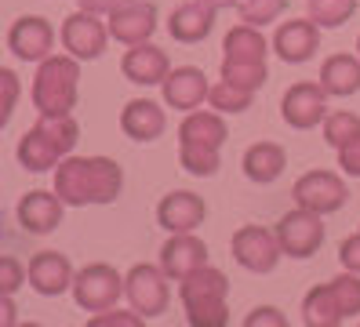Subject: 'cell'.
I'll use <instances>...</instances> for the list:
<instances>
[{
	"instance_id": "obj_1",
	"label": "cell",
	"mask_w": 360,
	"mask_h": 327,
	"mask_svg": "<svg viewBox=\"0 0 360 327\" xmlns=\"http://www.w3.org/2000/svg\"><path fill=\"white\" fill-rule=\"evenodd\" d=\"M124 189V167L113 157H70L55 167V193L66 207L113 204Z\"/></svg>"
},
{
	"instance_id": "obj_2",
	"label": "cell",
	"mask_w": 360,
	"mask_h": 327,
	"mask_svg": "<svg viewBox=\"0 0 360 327\" xmlns=\"http://www.w3.org/2000/svg\"><path fill=\"white\" fill-rule=\"evenodd\" d=\"M77 139H80V124L73 120V113L70 117H40L22 135L15 157L26 171L44 174V171H55L77 149Z\"/></svg>"
},
{
	"instance_id": "obj_3",
	"label": "cell",
	"mask_w": 360,
	"mask_h": 327,
	"mask_svg": "<svg viewBox=\"0 0 360 327\" xmlns=\"http://www.w3.org/2000/svg\"><path fill=\"white\" fill-rule=\"evenodd\" d=\"M30 98L40 117H70L80 98V58L51 55L44 62H37Z\"/></svg>"
},
{
	"instance_id": "obj_4",
	"label": "cell",
	"mask_w": 360,
	"mask_h": 327,
	"mask_svg": "<svg viewBox=\"0 0 360 327\" xmlns=\"http://www.w3.org/2000/svg\"><path fill=\"white\" fill-rule=\"evenodd\" d=\"M179 298L189 327H226L229 323V280L222 269L204 266L179 283Z\"/></svg>"
},
{
	"instance_id": "obj_5",
	"label": "cell",
	"mask_w": 360,
	"mask_h": 327,
	"mask_svg": "<svg viewBox=\"0 0 360 327\" xmlns=\"http://www.w3.org/2000/svg\"><path fill=\"white\" fill-rule=\"evenodd\" d=\"M124 295V276L110 266V262H88L73 276V302L84 313H102L113 309Z\"/></svg>"
},
{
	"instance_id": "obj_6",
	"label": "cell",
	"mask_w": 360,
	"mask_h": 327,
	"mask_svg": "<svg viewBox=\"0 0 360 327\" xmlns=\"http://www.w3.org/2000/svg\"><path fill=\"white\" fill-rule=\"evenodd\" d=\"M229 251H233V262L248 273H273L284 258V248L277 240V229H266V226H240L229 240Z\"/></svg>"
},
{
	"instance_id": "obj_7",
	"label": "cell",
	"mask_w": 360,
	"mask_h": 327,
	"mask_svg": "<svg viewBox=\"0 0 360 327\" xmlns=\"http://www.w3.org/2000/svg\"><path fill=\"white\" fill-rule=\"evenodd\" d=\"M58 40H62V51L66 55H73L80 62H95V58H102L105 44H110V22H102V15H95V11L77 8L70 18H62Z\"/></svg>"
},
{
	"instance_id": "obj_8",
	"label": "cell",
	"mask_w": 360,
	"mask_h": 327,
	"mask_svg": "<svg viewBox=\"0 0 360 327\" xmlns=\"http://www.w3.org/2000/svg\"><path fill=\"white\" fill-rule=\"evenodd\" d=\"M167 280L172 276L164 273V266H153V262H139V266H131L128 273H124V295H128L131 309H139L146 320L167 313V298H172Z\"/></svg>"
},
{
	"instance_id": "obj_9",
	"label": "cell",
	"mask_w": 360,
	"mask_h": 327,
	"mask_svg": "<svg viewBox=\"0 0 360 327\" xmlns=\"http://www.w3.org/2000/svg\"><path fill=\"white\" fill-rule=\"evenodd\" d=\"M291 200L306 211H316V214H335L346 207L349 189H346V179L338 171H306L302 179H295Z\"/></svg>"
},
{
	"instance_id": "obj_10",
	"label": "cell",
	"mask_w": 360,
	"mask_h": 327,
	"mask_svg": "<svg viewBox=\"0 0 360 327\" xmlns=\"http://www.w3.org/2000/svg\"><path fill=\"white\" fill-rule=\"evenodd\" d=\"M328 98L331 95L321 87V80H295L281 98V120L295 131H309L316 124H324Z\"/></svg>"
},
{
	"instance_id": "obj_11",
	"label": "cell",
	"mask_w": 360,
	"mask_h": 327,
	"mask_svg": "<svg viewBox=\"0 0 360 327\" xmlns=\"http://www.w3.org/2000/svg\"><path fill=\"white\" fill-rule=\"evenodd\" d=\"M277 240L288 258H313L324 244V214L306 211L295 204V211L281 214L277 222Z\"/></svg>"
},
{
	"instance_id": "obj_12",
	"label": "cell",
	"mask_w": 360,
	"mask_h": 327,
	"mask_svg": "<svg viewBox=\"0 0 360 327\" xmlns=\"http://www.w3.org/2000/svg\"><path fill=\"white\" fill-rule=\"evenodd\" d=\"M8 51L22 62H44L55 55V26L44 15H22L8 30Z\"/></svg>"
},
{
	"instance_id": "obj_13",
	"label": "cell",
	"mask_w": 360,
	"mask_h": 327,
	"mask_svg": "<svg viewBox=\"0 0 360 327\" xmlns=\"http://www.w3.org/2000/svg\"><path fill=\"white\" fill-rule=\"evenodd\" d=\"M160 266L175 283H182L189 273H197L207 266V244L193 233H167L164 248H160Z\"/></svg>"
},
{
	"instance_id": "obj_14",
	"label": "cell",
	"mask_w": 360,
	"mask_h": 327,
	"mask_svg": "<svg viewBox=\"0 0 360 327\" xmlns=\"http://www.w3.org/2000/svg\"><path fill=\"white\" fill-rule=\"evenodd\" d=\"M110 22V37L124 48H131V44H146L153 40L157 33V8L150 0H128V4H120L113 15H105Z\"/></svg>"
},
{
	"instance_id": "obj_15",
	"label": "cell",
	"mask_w": 360,
	"mask_h": 327,
	"mask_svg": "<svg viewBox=\"0 0 360 327\" xmlns=\"http://www.w3.org/2000/svg\"><path fill=\"white\" fill-rule=\"evenodd\" d=\"M62 211H66V200L55 193V189H30L22 200H18L15 214H18V226L33 236H48L62 226Z\"/></svg>"
},
{
	"instance_id": "obj_16",
	"label": "cell",
	"mask_w": 360,
	"mask_h": 327,
	"mask_svg": "<svg viewBox=\"0 0 360 327\" xmlns=\"http://www.w3.org/2000/svg\"><path fill=\"white\" fill-rule=\"evenodd\" d=\"M273 51L288 65H302L321 51V26L313 18H288L273 33Z\"/></svg>"
},
{
	"instance_id": "obj_17",
	"label": "cell",
	"mask_w": 360,
	"mask_h": 327,
	"mask_svg": "<svg viewBox=\"0 0 360 327\" xmlns=\"http://www.w3.org/2000/svg\"><path fill=\"white\" fill-rule=\"evenodd\" d=\"M30 288L37 295H44V298H58V295H66L73 291V262L62 255V251H37L30 262Z\"/></svg>"
},
{
	"instance_id": "obj_18",
	"label": "cell",
	"mask_w": 360,
	"mask_h": 327,
	"mask_svg": "<svg viewBox=\"0 0 360 327\" xmlns=\"http://www.w3.org/2000/svg\"><path fill=\"white\" fill-rule=\"evenodd\" d=\"M204 218H207L204 196L189 189H172L157 204V226L164 233H193L197 226H204Z\"/></svg>"
},
{
	"instance_id": "obj_19",
	"label": "cell",
	"mask_w": 360,
	"mask_h": 327,
	"mask_svg": "<svg viewBox=\"0 0 360 327\" xmlns=\"http://www.w3.org/2000/svg\"><path fill=\"white\" fill-rule=\"evenodd\" d=\"M160 95H164V105L179 109V113H193V109H200V102H207L211 84H207L204 70H197V65H179V70H172L164 77Z\"/></svg>"
},
{
	"instance_id": "obj_20",
	"label": "cell",
	"mask_w": 360,
	"mask_h": 327,
	"mask_svg": "<svg viewBox=\"0 0 360 327\" xmlns=\"http://www.w3.org/2000/svg\"><path fill=\"white\" fill-rule=\"evenodd\" d=\"M120 73H124V80H131L139 87H157V84H164L167 73H172V62H167V55L157 44L146 40V44H131V48L124 51Z\"/></svg>"
},
{
	"instance_id": "obj_21",
	"label": "cell",
	"mask_w": 360,
	"mask_h": 327,
	"mask_svg": "<svg viewBox=\"0 0 360 327\" xmlns=\"http://www.w3.org/2000/svg\"><path fill=\"white\" fill-rule=\"evenodd\" d=\"M167 127V113L153 98H131L120 109V131L131 142H157Z\"/></svg>"
},
{
	"instance_id": "obj_22",
	"label": "cell",
	"mask_w": 360,
	"mask_h": 327,
	"mask_svg": "<svg viewBox=\"0 0 360 327\" xmlns=\"http://www.w3.org/2000/svg\"><path fill=\"white\" fill-rule=\"evenodd\" d=\"M211 30H215V8L204 0H186L167 18V33L179 44H200L211 37Z\"/></svg>"
},
{
	"instance_id": "obj_23",
	"label": "cell",
	"mask_w": 360,
	"mask_h": 327,
	"mask_svg": "<svg viewBox=\"0 0 360 327\" xmlns=\"http://www.w3.org/2000/svg\"><path fill=\"white\" fill-rule=\"evenodd\" d=\"M240 167H244V179L255 182V186H269L277 182L284 167H288V153L281 142H251L240 157Z\"/></svg>"
},
{
	"instance_id": "obj_24",
	"label": "cell",
	"mask_w": 360,
	"mask_h": 327,
	"mask_svg": "<svg viewBox=\"0 0 360 327\" xmlns=\"http://www.w3.org/2000/svg\"><path fill=\"white\" fill-rule=\"evenodd\" d=\"M302 323L306 327H338V323H346L342 298H338L331 280L316 283V288L306 291V298H302Z\"/></svg>"
},
{
	"instance_id": "obj_25",
	"label": "cell",
	"mask_w": 360,
	"mask_h": 327,
	"mask_svg": "<svg viewBox=\"0 0 360 327\" xmlns=\"http://www.w3.org/2000/svg\"><path fill=\"white\" fill-rule=\"evenodd\" d=\"M321 87L331 98H349L360 91V55H328L316 73Z\"/></svg>"
},
{
	"instance_id": "obj_26",
	"label": "cell",
	"mask_w": 360,
	"mask_h": 327,
	"mask_svg": "<svg viewBox=\"0 0 360 327\" xmlns=\"http://www.w3.org/2000/svg\"><path fill=\"white\" fill-rule=\"evenodd\" d=\"M226 139H229V127H226V113H219V109H193L179 124V142H200V146L222 149Z\"/></svg>"
},
{
	"instance_id": "obj_27",
	"label": "cell",
	"mask_w": 360,
	"mask_h": 327,
	"mask_svg": "<svg viewBox=\"0 0 360 327\" xmlns=\"http://www.w3.org/2000/svg\"><path fill=\"white\" fill-rule=\"evenodd\" d=\"M222 58L229 62H266V51H269V44L262 37L259 26H248V22H240V26H233L222 40Z\"/></svg>"
},
{
	"instance_id": "obj_28",
	"label": "cell",
	"mask_w": 360,
	"mask_h": 327,
	"mask_svg": "<svg viewBox=\"0 0 360 327\" xmlns=\"http://www.w3.org/2000/svg\"><path fill=\"white\" fill-rule=\"evenodd\" d=\"M179 164L182 171L197 174V179H211L222 167V149L200 146V142H179Z\"/></svg>"
},
{
	"instance_id": "obj_29",
	"label": "cell",
	"mask_w": 360,
	"mask_h": 327,
	"mask_svg": "<svg viewBox=\"0 0 360 327\" xmlns=\"http://www.w3.org/2000/svg\"><path fill=\"white\" fill-rule=\"evenodd\" d=\"M255 102V91L251 87H240V84H229L219 77V84H211V95H207V105L219 109V113H244Z\"/></svg>"
},
{
	"instance_id": "obj_30",
	"label": "cell",
	"mask_w": 360,
	"mask_h": 327,
	"mask_svg": "<svg viewBox=\"0 0 360 327\" xmlns=\"http://www.w3.org/2000/svg\"><path fill=\"white\" fill-rule=\"evenodd\" d=\"M306 11L321 30H338L356 15V0H306Z\"/></svg>"
},
{
	"instance_id": "obj_31",
	"label": "cell",
	"mask_w": 360,
	"mask_h": 327,
	"mask_svg": "<svg viewBox=\"0 0 360 327\" xmlns=\"http://www.w3.org/2000/svg\"><path fill=\"white\" fill-rule=\"evenodd\" d=\"M321 131H324V142H328L331 149H342V146H349L353 139H360V117L349 113V109H338V113H328V117H324Z\"/></svg>"
},
{
	"instance_id": "obj_32",
	"label": "cell",
	"mask_w": 360,
	"mask_h": 327,
	"mask_svg": "<svg viewBox=\"0 0 360 327\" xmlns=\"http://www.w3.org/2000/svg\"><path fill=\"white\" fill-rule=\"evenodd\" d=\"M219 77L229 80V84H240V87L259 91V87L269 80V70H266V62H229V58H222Z\"/></svg>"
},
{
	"instance_id": "obj_33",
	"label": "cell",
	"mask_w": 360,
	"mask_h": 327,
	"mask_svg": "<svg viewBox=\"0 0 360 327\" xmlns=\"http://www.w3.org/2000/svg\"><path fill=\"white\" fill-rule=\"evenodd\" d=\"M288 8V0H237V15L240 22H248V26H269V22H277Z\"/></svg>"
},
{
	"instance_id": "obj_34",
	"label": "cell",
	"mask_w": 360,
	"mask_h": 327,
	"mask_svg": "<svg viewBox=\"0 0 360 327\" xmlns=\"http://www.w3.org/2000/svg\"><path fill=\"white\" fill-rule=\"evenodd\" d=\"M331 283H335L338 298H342L346 320H353V316L360 313V273H349V269H342V273H338Z\"/></svg>"
},
{
	"instance_id": "obj_35",
	"label": "cell",
	"mask_w": 360,
	"mask_h": 327,
	"mask_svg": "<svg viewBox=\"0 0 360 327\" xmlns=\"http://www.w3.org/2000/svg\"><path fill=\"white\" fill-rule=\"evenodd\" d=\"M22 283H30V266H22L15 255H4V258H0V291L15 295Z\"/></svg>"
},
{
	"instance_id": "obj_36",
	"label": "cell",
	"mask_w": 360,
	"mask_h": 327,
	"mask_svg": "<svg viewBox=\"0 0 360 327\" xmlns=\"http://www.w3.org/2000/svg\"><path fill=\"white\" fill-rule=\"evenodd\" d=\"M146 323V316L139 313V309H102V313H91V320H88V327H142Z\"/></svg>"
},
{
	"instance_id": "obj_37",
	"label": "cell",
	"mask_w": 360,
	"mask_h": 327,
	"mask_svg": "<svg viewBox=\"0 0 360 327\" xmlns=\"http://www.w3.org/2000/svg\"><path fill=\"white\" fill-rule=\"evenodd\" d=\"M0 87H4V109H0V120L11 124V113H15V102H18V91H22V84H18V73L15 70H0Z\"/></svg>"
},
{
	"instance_id": "obj_38",
	"label": "cell",
	"mask_w": 360,
	"mask_h": 327,
	"mask_svg": "<svg viewBox=\"0 0 360 327\" xmlns=\"http://www.w3.org/2000/svg\"><path fill=\"white\" fill-rule=\"evenodd\" d=\"M262 323H269V327H284L288 316L277 309V305H259V309H251V313L244 316V327H262Z\"/></svg>"
},
{
	"instance_id": "obj_39",
	"label": "cell",
	"mask_w": 360,
	"mask_h": 327,
	"mask_svg": "<svg viewBox=\"0 0 360 327\" xmlns=\"http://www.w3.org/2000/svg\"><path fill=\"white\" fill-rule=\"evenodd\" d=\"M338 262H342V269L360 273V229H356L353 236H346L342 244H338Z\"/></svg>"
},
{
	"instance_id": "obj_40",
	"label": "cell",
	"mask_w": 360,
	"mask_h": 327,
	"mask_svg": "<svg viewBox=\"0 0 360 327\" xmlns=\"http://www.w3.org/2000/svg\"><path fill=\"white\" fill-rule=\"evenodd\" d=\"M338 167H342V174H349V179H360V139H353L349 146L338 149Z\"/></svg>"
},
{
	"instance_id": "obj_41",
	"label": "cell",
	"mask_w": 360,
	"mask_h": 327,
	"mask_svg": "<svg viewBox=\"0 0 360 327\" xmlns=\"http://www.w3.org/2000/svg\"><path fill=\"white\" fill-rule=\"evenodd\" d=\"M84 11H95V15H113L120 4H128V0H77Z\"/></svg>"
},
{
	"instance_id": "obj_42",
	"label": "cell",
	"mask_w": 360,
	"mask_h": 327,
	"mask_svg": "<svg viewBox=\"0 0 360 327\" xmlns=\"http://www.w3.org/2000/svg\"><path fill=\"white\" fill-rule=\"evenodd\" d=\"M15 295H4V302H0V323H4V327H11L15 323Z\"/></svg>"
},
{
	"instance_id": "obj_43",
	"label": "cell",
	"mask_w": 360,
	"mask_h": 327,
	"mask_svg": "<svg viewBox=\"0 0 360 327\" xmlns=\"http://www.w3.org/2000/svg\"><path fill=\"white\" fill-rule=\"evenodd\" d=\"M204 4H211L215 11H222V8H237V0H204Z\"/></svg>"
},
{
	"instance_id": "obj_44",
	"label": "cell",
	"mask_w": 360,
	"mask_h": 327,
	"mask_svg": "<svg viewBox=\"0 0 360 327\" xmlns=\"http://www.w3.org/2000/svg\"><path fill=\"white\" fill-rule=\"evenodd\" d=\"M356 55H360V37H356Z\"/></svg>"
}]
</instances>
